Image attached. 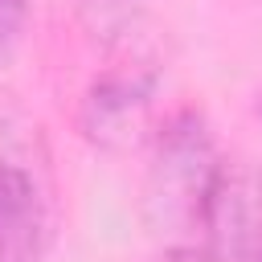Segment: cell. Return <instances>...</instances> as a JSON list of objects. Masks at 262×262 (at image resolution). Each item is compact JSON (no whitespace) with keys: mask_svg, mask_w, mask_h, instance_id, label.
<instances>
[{"mask_svg":"<svg viewBox=\"0 0 262 262\" xmlns=\"http://www.w3.org/2000/svg\"><path fill=\"white\" fill-rule=\"evenodd\" d=\"M225 156L196 106L176 111L151 139V164L143 184V205L156 233H196L213 180Z\"/></svg>","mask_w":262,"mask_h":262,"instance_id":"obj_1","label":"cell"},{"mask_svg":"<svg viewBox=\"0 0 262 262\" xmlns=\"http://www.w3.org/2000/svg\"><path fill=\"white\" fill-rule=\"evenodd\" d=\"M196 262H262V172L225 160L196 225Z\"/></svg>","mask_w":262,"mask_h":262,"instance_id":"obj_2","label":"cell"},{"mask_svg":"<svg viewBox=\"0 0 262 262\" xmlns=\"http://www.w3.org/2000/svg\"><path fill=\"white\" fill-rule=\"evenodd\" d=\"M160 74L151 66H115L98 74L78 106V127L98 151H127L147 135Z\"/></svg>","mask_w":262,"mask_h":262,"instance_id":"obj_3","label":"cell"},{"mask_svg":"<svg viewBox=\"0 0 262 262\" xmlns=\"http://www.w3.org/2000/svg\"><path fill=\"white\" fill-rule=\"evenodd\" d=\"M45 233V201L33 176L0 164V262H29Z\"/></svg>","mask_w":262,"mask_h":262,"instance_id":"obj_4","label":"cell"},{"mask_svg":"<svg viewBox=\"0 0 262 262\" xmlns=\"http://www.w3.org/2000/svg\"><path fill=\"white\" fill-rule=\"evenodd\" d=\"M74 4H78V20L90 41L119 45L139 29L151 0H74Z\"/></svg>","mask_w":262,"mask_h":262,"instance_id":"obj_5","label":"cell"},{"mask_svg":"<svg viewBox=\"0 0 262 262\" xmlns=\"http://www.w3.org/2000/svg\"><path fill=\"white\" fill-rule=\"evenodd\" d=\"M29 8H33V0H0V61H8L12 49L20 45L25 25H29Z\"/></svg>","mask_w":262,"mask_h":262,"instance_id":"obj_6","label":"cell"},{"mask_svg":"<svg viewBox=\"0 0 262 262\" xmlns=\"http://www.w3.org/2000/svg\"><path fill=\"white\" fill-rule=\"evenodd\" d=\"M258 119H262V94H258Z\"/></svg>","mask_w":262,"mask_h":262,"instance_id":"obj_7","label":"cell"}]
</instances>
